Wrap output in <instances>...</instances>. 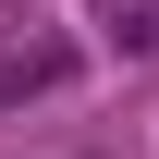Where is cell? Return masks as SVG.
Listing matches in <instances>:
<instances>
[{
    "instance_id": "obj_1",
    "label": "cell",
    "mask_w": 159,
    "mask_h": 159,
    "mask_svg": "<svg viewBox=\"0 0 159 159\" xmlns=\"http://www.w3.org/2000/svg\"><path fill=\"white\" fill-rule=\"evenodd\" d=\"M61 74H74V49H61V37H37V49H12V61H0V98H49Z\"/></svg>"
}]
</instances>
